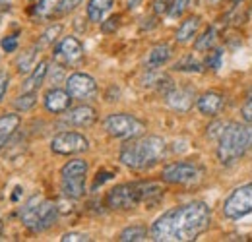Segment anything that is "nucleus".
I'll return each mask as SVG.
<instances>
[{
    "instance_id": "1",
    "label": "nucleus",
    "mask_w": 252,
    "mask_h": 242,
    "mask_svg": "<svg viewBox=\"0 0 252 242\" xmlns=\"http://www.w3.org/2000/svg\"><path fill=\"white\" fill-rule=\"evenodd\" d=\"M212 225V212L204 202H189L161 213L150 229L156 242L196 241Z\"/></svg>"
},
{
    "instance_id": "2",
    "label": "nucleus",
    "mask_w": 252,
    "mask_h": 242,
    "mask_svg": "<svg viewBox=\"0 0 252 242\" xmlns=\"http://www.w3.org/2000/svg\"><path fill=\"white\" fill-rule=\"evenodd\" d=\"M165 188L158 182H125L107 192L105 204L113 212H130L138 206H156L163 198Z\"/></svg>"
},
{
    "instance_id": "3",
    "label": "nucleus",
    "mask_w": 252,
    "mask_h": 242,
    "mask_svg": "<svg viewBox=\"0 0 252 242\" xmlns=\"http://www.w3.org/2000/svg\"><path fill=\"white\" fill-rule=\"evenodd\" d=\"M167 153V144L159 136H138L126 140L121 148L119 159L121 163L132 171H146L158 165Z\"/></svg>"
},
{
    "instance_id": "4",
    "label": "nucleus",
    "mask_w": 252,
    "mask_h": 242,
    "mask_svg": "<svg viewBox=\"0 0 252 242\" xmlns=\"http://www.w3.org/2000/svg\"><path fill=\"white\" fill-rule=\"evenodd\" d=\"M252 150L251 122H227L218 138V159L221 165H235Z\"/></svg>"
},
{
    "instance_id": "5",
    "label": "nucleus",
    "mask_w": 252,
    "mask_h": 242,
    "mask_svg": "<svg viewBox=\"0 0 252 242\" xmlns=\"http://www.w3.org/2000/svg\"><path fill=\"white\" fill-rule=\"evenodd\" d=\"M22 223L32 231V233H45L49 231L57 219H59V208L51 200H43L41 196H32L20 210Z\"/></svg>"
},
{
    "instance_id": "6",
    "label": "nucleus",
    "mask_w": 252,
    "mask_h": 242,
    "mask_svg": "<svg viewBox=\"0 0 252 242\" xmlns=\"http://www.w3.org/2000/svg\"><path fill=\"white\" fill-rule=\"evenodd\" d=\"M88 161L72 159L61 169V192L70 200H80L86 196V175H88Z\"/></svg>"
},
{
    "instance_id": "7",
    "label": "nucleus",
    "mask_w": 252,
    "mask_h": 242,
    "mask_svg": "<svg viewBox=\"0 0 252 242\" xmlns=\"http://www.w3.org/2000/svg\"><path fill=\"white\" fill-rule=\"evenodd\" d=\"M103 128L111 138H117V140H132L146 134V122L128 113L109 115L103 121Z\"/></svg>"
},
{
    "instance_id": "8",
    "label": "nucleus",
    "mask_w": 252,
    "mask_h": 242,
    "mask_svg": "<svg viewBox=\"0 0 252 242\" xmlns=\"http://www.w3.org/2000/svg\"><path fill=\"white\" fill-rule=\"evenodd\" d=\"M161 179L167 184H175V186H196L204 181V169L196 163L189 161H177L167 165L161 171Z\"/></svg>"
},
{
    "instance_id": "9",
    "label": "nucleus",
    "mask_w": 252,
    "mask_h": 242,
    "mask_svg": "<svg viewBox=\"0 0 252 242\" xmlns=\"http://www.w3.org/2000/svg\"><path fill=\"white\" fill-rule=\"evenodd\" d=\"M223 213L227 219H243L252 213V182L235 188L223 202Z\"/></svg>"
},
{
    "instance_id": "10",
    "label": "nucleus",
    "mask_w": 252,
    "mask_h": 242,
    "mask_svg": "<svg viewBox=\"0 0 252 242\" xmlns=\"http://www.w3.org/2000/svg\"><path fill=\"white\" fill-rule=\"evenodd\" d=\"M51 150L57 155H80L90 150V140L80 132H61L51 140Z\"/></svg>"
},
{
    "instance_id": "11",
    "label": "nucleus",
    "mask_w": 252,
    "mask_h": 242,
    "mask_svg": "<svg viewBox=\"0 0 252 242\" xmlns=\"http://www.w3.org/2000/svg\"><path fill=\"white\" fill-rule=\"evenodd\" d=\"M66 91L76 101H90L97 95V84L90 74L74 72L66 78Z\"/></svg>"
},
{
    "instance_id": "12",
    "label": "nucleus",
    "mask_w": 252,
    "mask_h": 242,
    "mask_svg": "<svg viewBox=\"0 0 252 242\" xmlns=\"http://www.w3.org/2000/svg\"><path fill=\"white\" fill-rule=\"evenodd\" d=\"M53 59L59 62L61 66L78 64V62L84 59V45L80 43V39H76V37H72V35L63 37L61 43L55 47Z\"/></svg>"
},
{
    "instance_id": "13",
    "label": "nucleus",
    "mask_w": 252,
    "mask_h": 242,
    "mask_svg": "<svg viewBox=\"0 0 252 242\" xmlns=\"http://www.w3.org/2000/svg\"><path fill=\"white\" fill-rule=\"evenodd\" d=\"M165 103L169 109L185 115L196 105V93L190 88H173L165 95Z\"/></svg>"
},
{
    "instance_id": "14",
    "label": "nucleus",
    "mask_w": 252,
    "mask_h": 242,
    "mask_svg": "<svg viewBox=\"0 0 252 242\" xmlns=\"http://www.w3.org/2000/svg\"><path fill=\"white\" fill-rule=\"evenodd\" d=\"M97 121V111L90 105H80L74 109H68L64 115L63 122L74 128H90Z\"/></svg>"
},
{
    "instance_id": "15",
    "label": "nucleus",
    "mask_w": 252,
    "mask_h": 242,
    "mask_svg": "<svg viewBox=\"0 0 252 242\" xmlns=\"http://www.w3.org/2000/svg\"><path fill=\"white\" fill-rule=\"evenodd\" d=\"M72 101H74V99L70 97V93L66 90H61V88L49 90L45 93V97H43L45 109H47L49 113H53V115H63V113H66V111L70 109Z\"/></svg>"
},
{
    "instance_id": "16",
    "label": "nucleus",
    "mask_w": 252,
    "mask_h": 242,
    "mask_svg": "<svg viewBox=\"0 0 252 242\" xmlns=\"http://www.w3.org/2000/svg\"><path fill=\"white\" fill-rule=\"evenodd\" d=\"M223 105H225V97L218 91H206L196 99V109L204 117H212V119L220 115Z\"/></svg>"
},
{
    "instance_id": "17",
    "label": "nucleus",
    "mask_w": 252,
    "mask_h": 242,
    "mask_svg": "<svg viewBox=\"0 0 252 242\" xmlns=\"http://www.w3.org/2000/svg\"><path fill=\"white\" fill-rule=\"evenodd\" d=\"M171 57H173V49H171V45H167V43H159V45H156V47L150 51V55H148L146 70H158V68L165 66L167 62L171 60Z\"/></svg>"
},
{
    "instance_id": "18",
    "label": "nucleus",
    "mask_w": 252,
    "mask_h": 242,
    "mask_svg": "<svg viewBox=\"0 0 252 242\" xmlns=\"http://www.w3.org/2000/svg\"><path fill=\"white\" fill-rule=\"evenodd\" d=\"M20 124H22L20 115L8 113V115H2L0 117V150L10 142V138L16 134V130L20 128Z\"/></svg>"
},
{
    "instance_id": "19",
    "label": "nucleus",
    "mask_w": 252,
    "mask_h": 242,
    "mask_svg": "<svg viewBox=\"0 0 252 242\" xmlns=\"http://www.w3.org/2000/svg\"><path fill=\"white\" fill-rule=\"evenodd\" d=\"M47 74H49V62L41 60L39 64H35V66H33V70H32V74H30V76H28V80L24 82V90L26 91L39 90V88L43 86V82H45Z\"/></svg>"
},
{
    "instance_id": "20",
    "label": "nucleus",
    "mask_w": 252,
    "mask_h": 242,
    "mask_svg": "<svg viewBox=\"0 0 252 242\" xmlns=\"http://www.w3.org/2000/svg\"><path fill=\"white\" fill-rule=\"evenodd\" d=\"M113 8V0H88V6H86V12H88V20L99 24L103 22L105 14Z\"/></svg>"
},
{
    "instance_id": "21",
    "label": "nucleus",
    "mask_w": 252,
    "mask_h": 242,
    "mask_svg": "<svg viewBox=\"0 0 252 242\" xmlns=\"http://www.w3.org/2000/svg\"><path fill=\"white\" fill-rule=\"evenodd\" d=\"M198 28H200V18H198V16L187 18V20L181 24V28L177 30V35H175L177 43H189L190 39L196 35Z\"/></svg>"
},
{
    "instance_id": "22",
    "label": "nucleus",
    "mask_w": 252,
    "mask_h": 242,
    "mask_svg": "<svg viewBox=\"0 0 252 242\" xmlns=\"http://www.w3.org/2000/svg\"><path fill=\"white\" fill-rule=\"evenodd\" d=\"M150 237V231L144 227V225H132V227H126L125 231L119 235V241L121 242H144L148 241Z\"/></svg>"
},
{
    "instance_id": "23",
    "label": "nucleus",
    "mask_w": 252,
    "mask_h": 242,
    "mask_svg": "<svg viewBox=\"0 0 252 242\" xmlns=\"http://www.w3.org/2000/svg\"><path fill=\"white\" fill-rule=\"evenodd\" d=\"M216 37H218V31L216 28H208L200 37H196V43H194V51L198 53H204V51H212L214 43H216Z\"/></svg>"
},
{
    "instance_id": "24",
    "label": "nucleus",
    "mask_w": 252,
    "mask_h": 242,
    "mask_svg": "<svg viewBox=\"0 0 252 242\" xmlns=\"http://www.w3.org/2000/svg\"><path fill=\"white\" fill-rule=\"evenodd\" d=\"M35 105H37V93H35V91H26V93H22V95H18V97L14 99V107H16V111H20V113L32 111Z\"/></svg>"
},
{
    "instance_id": "25",
    "label": "nucleus",
    "mask_w": 252,
    "mask_h": 242,
    "mask_svg": "<svg viewBox=\"0 0 252 242\" xmlns=\"http://www.w3.org/2000/svg\"><path fill=\"white\" fill-rule=\"evenodd\" d=\"M59 6H61V0H39L33 8V14L39 18H49L53 16L55 10H59Z\"/></svg>"
},
{
    "instance_id": "26",
    "label": "nucleus",
    "mask_w": 252,
    "mask_h": 242,
    "mask_svg": "<svg viewBox=\"0 0 252 242\" xmlns=\"http://www.w3.org/2000/svg\"><path fill=\"white\" fill-rule=\"evenodd\" d=\"M173 70H177V72H202L204 68H202V62L196 60V57L189 55V57H183L177 62L173 66Z\"/></svg>"
},
{
    "instance_id": "27",
    "label": "nucleus",
    "mask_w": 252,
    "mask_h": 242,
    "mask_svg": "<svg viewBox=\"0 0 252 242\" xmlns=\"http://www.w3.org/2000/svg\"><path fill=\"white\" fill-rule=\"evenodd\" d=\"M37 51H39V45L32 47L26 55H22V57H20V60L16 62V66H18V72H20V74H26V72H30V70L33 68V62H35V57H37Z\"/></svg>"
},
{
    "instance_id": "28",
    "label": "nucleus",
    "mask_w": 252,
    "mask_h": 242,
    "mask_svg": "<svg viewBox=\"0 0 252 242\" xmlns=\"http://www.w3.org/2000/svg\"><path fill=\"white\" fill-rule=\"evenodd\" d=\"M61 33H63V26H61V24L51 26L49 30L41 35V39H39V47H47V45L55 43V41H57V37H59Z\"/></svg>"
},
{
    "instance_id": "29",
    "label": "nucleus",
    "mask_w": 252,
    "mask_h": 242,
    "mask_svg": "<svg viewBox=\"0 0 252 242\" xmlns=\"http://www.w3.org/2000/svg\"><path fill=\"white\" fill-rule=\"evenodd\" d=\"M190 0H173L171 4H169V16L171 18H181L185 12H187V8H189Z\"/></svg>"
},
{
    "instance_id": "30",
    "label": "nucleus",
    "mask_w": 252,
    "mask_h": 242,
    "mask_svg": "<svg viewBox=\"0 0 252 242\" xmlns=\"http://www.w3.org/2000/svg\"><path fill=\"white\" fill-rule=\"evenodd\" d=\"M221 59H223V51H221V49H214V51L208 55V59H206V66L212 68V70H220Z\"/></svg>"
},
{
    "instance_id": "31",
    "label": "nucleus",
    "mask_w": 252,
    "mask_h": 242,
    "mask_svg": "<svg viewBox=\"0 0 252 242\" xmlns=\"http://www.w3.org/2000/svg\"><path fill=\"white\" fill-rule=\"evenodd\" d=\"M121 26V16H111L107 22L101 24V31L103 33H115Z\"/></svg>"
},
{
    "instance_id": "32",
    "label": "nucleus",
    "mask_w": 252,
    "mask_h": 242,
    "mask_svg": "<svg viewBox=\"0 0 252 242\" xmlns=\"http://www.w3.org/2000/svg\"><path fill=\"white\" fill-rule=\"evenodd\" d=\"M2 49L6 51V53H14L16 49H18V37L16 35H8V37H4L2 39Z\"/></svg>"
},
{
    "instance_id": "33",
    "label": "nucleus",
    "mask_w": 252,
    "mask_h": 242,
    "mask_svg": "<svg viewBox=\"0 0 252 242\" xmlns=\"http://www.w3.org/2000/svg\"><path fill=\"white\" fill-rule=\"evenodd\" d=\"M8 88H10V74L4 72V70H0V103H2V99L6 97Z\"/></svg>"
},
{
    "instance_id": "34",
    "label": "nucleus",
    "mask_w": 252,
    "mask_h": 242,
    "mask_svg": "<svg viewBox=\"0 0 252 242\" xmlns=\"http://www.w3.org/2000/svg\"><path fill=\"white\" fill-rule=\"evenodd\" d=\"M63 242H90L92 239L88 237V235H84V233H66L63 235Z\"/></svg>"
},
{
    "instance_id": "35",
    "label": "nucleus",
    "mask_w": 252,
    "mask_h": 242,
    "mask_svg": "<svg viewBox=\"0 0 252 242\" xmlns=\"http://www.w3.org/2000/svg\"><path fill=\"white\" fill-rule=\"evenodd\" d=\"M84 0H61V6H59V12L61 14H68L72 10H76Z\"/></svg>"
},
{
    "instance_id": "36",
    "label": "nucleus",
    "mask_w": 252,
    "mask_h": 242,
    "mask_svg": "<svg viewBox=\"0 0 252 242\" xmlns=\"http://www.w3.org/2000/svg\"><path fill=\"white\" fill-rule=\"evenodd\" d=\"M241 115H243V121L251 122V124H252V99H251V97H247L245 105L241 107Z\"/></svg>"
},
{
    "instance_id": "37",
    "label": "nucleus",
    "mask_w": 252,
    "mask_h": 242,
    "mask_svg": "<svg viewBox=\"0 0 252 242\" xmlns=\"http://www.w3.org/2000/svg\"><path fill=\"white\" fill-rule=\"evenodd\" d=\"M154 12H156V14H165V12H169V0H156V2H154Z\"/></svg>"
},
{
    "instance_id": "38",
    "label": "nucleus",
    "mask_w": 252,
    "mask_h": 242,
    "mask_svg": "<svg viewBox=\"0 0 252 242\" xmlns=\"http://www.w3.org/2000/svg\"><path fill=\"white\" fill-rule=\"evenodd\" d=\"M109 179H113V173H107V171H101V173H97V179L94 182V188L97 186H101L105 181H109Z\"/></svg>"
},
{
    "instance_id": "39",
    "label": "nucleus",
    "mask_w": 252,
    "mask_h": 242,
    "mask_svg": "<svg viewBox=\"0 0 252 242\" xmlns=\"http://www.w3.org/2000/svg\"><path fill=\"white\" fill-rule=\"evenodd\" d=\"M138 4H140V0H128V8H130V10H132V8H136Z\"/></svg>"
},
{
    "instance_id": "40",
    "label": "nucleus",
    "mask_w": 252,
    "mask_h": 242,
    "mask_svg": "<svg viewBox=\"0 0 252 242\" xmlns=\"http://www.w3.org/2000/svg\"><path fill=\"white\" fill-rule=\"evenodd\" d=\"M206 2H208V4H220L221 0H206Z\"/></svg>"
},
{
    "instance_id": "41",
    "label": "nucleus",
    "mask_w": 252,
    "mask_h": 242,
    "mask_svg": "<svg viewBox=\"0 0 252 242\" xmlns=\"http://www.w3.org/2000/svg\"><path fill=\"white\" fill-rule=\"evenodd\" d=\"M247 97H251V99H252V88L249 90V95H247Z\"/></svg>"
},
{
    "instance_id": "42",
    "label": "nucleus",
    "mask_w": 252,
    "mask_h": 242,
    "mask_svg": "<svg viewBox=\"0 0 252 242\" xmlns=\"http://www.w3.org/2000/svg\"><path fill=\"white\" fill-rule=\"evenodd\" d=\"M231 2H233V4H239V2H243V0H231Z\"/></svg>"
},
{
    "instance_id": "43",
    "label": "nucleus",
    "mask_w": 252,
    "mask_h": 242,
    "mask_svg": "<svg viewBox=\"0 0 252 242\" xmlns=\"http://www.w3.org/2000/svg\"><path fill=\"white\" fill-rule=\"evenodd\" d=\"M0 235H2V219H0Z\"/></svg>"
},
{
    "instance_id": "44",
    "label": "nucleus",
    "mask_w": 252,
    "mask_h": 242,
    "mask_svg": "<svg viewBox=\"0 0 252 242\" xmlns=\"http://www.w3.org/2000/svg\"><path fill=\"white\" fill-rule=\"evenodd\" d=\"M6 2H8V0H0V4H6Z\"/></svg>"
},
{
    "instance_id": "45",
    "label": "nucleus",
    "mask_w": 252,
    "mask_h": 242,
    "mask_svg": "<svg viewBox=\"0 0 252 242\" xmlns=\"http://www.w3.org/2000/svg\"><path fill=\"white\" fill-rule=\"evenodd\" d=\"M0 22H2V14H0Z\"/></svg>"
}]
</instances>
